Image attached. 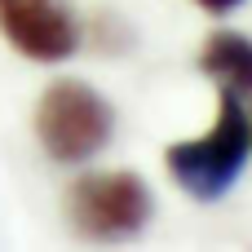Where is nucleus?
<instances>
[{"mask_svg":"<svg viewBox=\"0 0 252 252\" xmlns=\"http://www.w3.org/2000/svg\"><path fill=\"white\" fill-rule=\"evenodd\" d=\"M252 159V115L235 89H221L217 120L204 137H182L164 151L168 177L199 204L226 199Z\"/></svg>","mask_w":252,"mask_h":252,"instance_id":"nucleus-1","label":"nucleus"},{"mask_svg":"<svg viewBox=\"0 0 252 252\" xmlns=\"http://www.w3.org/2000/svg\"><path fill=\"white\" fill-rule=\"evenodd\" d=\"M120 133V111L115 102L93 89L89 80H53L35 97V137L40 151L53 164L80 168L97 159Z\"/></svg>","mask_w":252,"mask_h":252,"instance_id":"nucleus-2","label":"nucleus"},{"mask_svg":"<svg viewBox=\"0 0 252 252\" xmlns=\"http://www.w3.org/2000/svg\"><path fill=\"white\" fill-rule=\"evenodd\" d=\"M62 213L71 235L84 244H133L155 217V190L133 168L80 173L62 195Z\"/></svg>","mask_w":252,"mask_h":252,"instance_id":"nucleus-3","label":"nucleus"},{"mask_svg":"<svg viewBox=\"0 0 252 252\" xmlns=\"http://www.w3.org/2000/svg\"><path fill=\"white\" fill-rule=\"evenodd\" d=\"M0 35L27 62L58 66L80 53L84 22L75 0H0Z\"/></svg>","mask_w":252,"mask_h":252,"instance_id":"nucleus-4","label":"nucleus"},{"mask_svg":"<svg viewBox=\"0 0 252 252\" xmlns=\"http://www.w3.org/2000/svg\"><path fill=\"white\" fill-rule=\"evenodd\" d=\"M195 66L213 84L235 89L239 97H252V35H244V31H213L204 40Z\"/></svg>","mask_w":252,"mask_h":252,"instance_id":"nucleus-5","label":"nucleus"},{"mask_svg":"<svg viewBox=\"0 0 252 252\" xmlns=\"http://www.w3.org/2000/svg\"><path fill=\"white\" fill-rule=\"evenodd\" d=\"M195 4H199L204 13H217V18H221V13H235V9H244L248 0H195Z\"/></svg>","mask_w":252,"mask_h":252,"instance_id":"nucleus-6","label":"nucleus"}]
</instances>
